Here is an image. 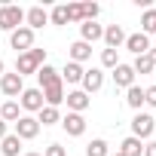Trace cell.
I'll return each mask as SVG.
<instances>
[{
	"label": "cell",
	"mask_w": 156,
	"mask_h": 156,
	"mask_svg": "<svg viewBox=\"0 0 156 156\" xmlns=\"http://www.w3.org/2000/svg\"><path fill=\"white\" fill-rule=\"evenodd\" d=\"M43 64H46V49H37V46H34V49H28V52L19 55V61H16V73L25 80L28 73H37Z\"/></svg>",
	"instance_id": "1"
},
{
	"label": "cell",
	"mask_w": 156,
	"mask_h": 156,
	"mask_svg": "<svg viewBox=\"0 0 156 156\" xmlns=\"http://www.w3.org/2000/svg\"><path fill=\"white\" fill-rule=\"evenodd\" d=\"M22 25H25V9L22 6H16V3H3V6H0V31L12 34Z\"/></svg>",
	"instance_id": "2"
},
{
	"label": "cell",
	"mask_w": 156,
	"mask_h": 156,
	"mask_svg": "<svg viewBox=\"0 0 156 156\" xmlns=\"http://www.w3.org/2000/svg\"><path fill=\"white\" fill-rule=\"evenodd\" d=\"M153 132H156V119H153L150 113H135V119H132V135H135L138 141H147Z\"/></svg>",
	"instance_id": "3"
},
{
	"label": "cell",
	"mask_w": 156,
	"mask_h": 156,
	"mask_svg": "<svg viewBox=\"0 0 156 156\" xmlns=\"http://www.w3.org/2000/svg\"><path fill=\"white\" fill-rule=\"evenodd\" d=\"M9 46H12L19 55H22V52H28V49H34V31H31V28H25V25H22V28H16V31L9 34Z\"/></svg>",
	"instance_id": "4"
},
{
	"label": "cell",
	"mask_w": 156,
	"mask_h": 156,
	"mask_svg": "<svg viewBox=\"0 0 156 156\" xmlns=\"http://www.w3.org/2000/svg\"><path fill=\"white\" fill-rule=\"evenodd\" d=\"M19 107H22V110H28V113H40V110L46 107L43 92H40V89H25V92L19 95Z\"/></svg>",
	"instance_id": "5"
},
{
	"label": "cell",
	"mask_w": 156,
	"mask_h": 156,
	"mask_svg": "<svg viewBox=\"0 0 156 156\" xmlns=\"http://www.w3.org/2000/svg\"><path fill=\"white\" fill-rule=\"evenodd\" d=\"M16 138H22V141H34L37 135H40V122H37V116H19V122H16V132H12Z\"/></svg>",
	"instance_id": "6"
},
{
	"label": "cell",
	"mask_w": 156,
	"mask_h": 156,
	"mask_svg": "<svg viewBox=\"0 0 156 156\" xmlns=\"http://www.w3.org/2000/svg\"><path fill=\"white\" fill-rule=\"evenodd\" d=\"M0 92L12 101V98H19L25 92V80H22L19 73H3V76H0Z\"/></svg>",
	"instance_id": "7"
},
{
	"label": "cell",
	"mask_w": 156,
	"mask_h": 156,
	"mask_svg": "<svg viewBox=\"0 0 156 156\" xmlns=\"http://www.w3.org/2000/svg\"><path fill=\"white\" fill-rule=\"evenodd\" d=\"M61 129H64L70 138H80V135L86 132V116H83V113H67V116H61Z\"/></svg>",
	"instance_id": "8"
},
{
	"label": "cell",
	"mask_w": 156,
	"mask_h": 156,
	"mask_svg": "<svg viewBox=\"0 0 156 156\" xmlns=\"http://www.w3.org/2000/svg\"><path fill=\"white\" fill-rule=\"evenodd\" d=\"M122 46H126L129 52H135V55H147V52H150V37L141 34V31H138V34H126V43H122Z\"/></svg>",
	"instance_id": "9"
},
{
	"label": "cell",
	"mask_w": 156,
	"mask_h": 156,
	"mask_svg": "<svg viewBox=\"0 0 156 156\" xmlns=\"http://www.w3.org/2000/svg\"><path fill=\"white\" fill-rule=\"evenodd\" d=\"M101 86H104V70H101V67H89V70L83 73V92L92 95V92H98Z\"/></svg>",
	"instance_id": "10"
},
{
	"label": "cell",
	"mask_w": 156,
	"mask_h": 156,
	"mask_svg": "<svg viewBox=\"0 0 156 156\" xmlns=\"http://www.w3.org/2000/svg\"><path fill=\"white\" fill-rule=\"evenodd\" d=\"M64 101H67V110L70 113H83L89 107V95L83 89H73V92H64Z\"/></svg>",
	"instance_id": "11"
},
{
	"label": "cell",
	"mask_w": 156,
	"mask_h": 156,
	"mask_svg": "<svg viewBox=\"0 0 156 156\" xmlns=\"http://www.w3.org/2000/svg\"><path fill=\"white\" fill-rule=\"evenodd\" d=\"M43 25H49V12H46L43 6H31V9L25 12V28L37 31V28H43Z\"/></svg>",
	"instance_id": "12"
},
{
	"label": "cell",
	"mask_w": 156,
	"mask_h": 156,
	"mask_svg": "<svg viewBox=\"0 0 156 156\" xmlns=\"http://www.w3.org/2000/svg\"><path fill=\"white\" fill-rule=\"evenodd\" d=\"M40 92H43L46 107H58V104H64V83H61V80L52 83V86H46V89H40Z\"/></svg>",
	"instance_id": "13"
},
{
	"label": "cell",
	"mask_w": 156,
	"mask_h": 156,
	"mask_svg": "<svg viewBox=\"0 0 156 156\" xmlns=\"http://www.w3.org/2000/svg\"><path fill=\"white\" fill-rule=\"evenodd\" d=\"M113 83H116V89L135 86V70H132V64H116V67H113Z\"/></svg>",
	"instance_id": "14"
},
{
	"label": "cell",
	"mask_w": 156,
	"mask_h": 156,
	"mask_svg": "<svg viewBox=\"0 0 156 156\" xmlns=\"http://www.w3.org/2000/svg\"><path fill=\"white\" fill-rule=\"evenodd\" d=\"M101 37H104V28H101L98 22H83V25H80V40H83V43L92 46V43H98Z\"/></svg>",
	"instance_id": "15"
},
{
	"label": "cell",
	"mask_w": 156,
	"mask_h": 156,
	"mask_svg": "<svg viewBox=\"0 0 156 156\" xmlns=\"http://www.w3.org/2000/svg\"><path fill=\"white\" fill-rule=\"evenodd\" d=\"M58 73H61V83H83L86 67H83V64H76V61H67Z\"/></svg>",
	"instance_id": "16"
},
{
	"label": "cell",
	"mask_w": 156,
	"mask_h": 156,
	"mask_svg": "<svg viewBox=\"0 0 156 156\" xmlns=\"http://www.w3.org/2000/svg\"><path fill=\"white\" fill-rule=\"evenodd\" d=\"M104 43H107V49H119L122 43H126V31H122V25H110V28H104V37H101Z\"/></svg>",
	"instance_id": "17"
},
{
	"label": "cell",
	"mask_w": 156,
	"mask_h": 156,
	"mask_svg": "<svg viewBox=\"0 0 156 156\" xmlns=\"http://www.w3.org/2000/svg\"><path fill=\"white\" fill-rule=\"evenodd\" d=\"M70 61H76V64H83V61H89L92 58V46L89 43H83V40H76V43H70Z\"/></svg>",
	"instance_id": "18"
},
{
	"label": "cell",
	"mask_w": 156,
	"mask_h": 156,
	"mask_svg": "<svg viewBox=\"0 0 156 156\" xmlns=\"http://www.w3.org/2000/svg\"><path fill=\"white\" fill-rule=\"evenodd\" d=\"M58 80H61V73H58L52 64H43V67L37 70V83H40L37 89H46V86H52V83H58Z\"/></svg>",
	"instance_id": "19"
},
{
	"label": "cell",
	"mask_w": 156,
	"mask_h": 156,
	"mask_svg": "<svg viewBox=\"0 0 156 156\" xmlns=\"http://www.w3.org/2000/svg\"><path fill=\"white\" fill-rule=\"evenodd\" d=\"M19 116H22L19 101H3V104H0V119H3V122H19Z\"/></svg>",
	"instance_id": "20"
},
{
	"label": "cell",
	"mask_w": 156,
	"mask_h": 156,
	"mask_svg": "<svg viewBox=\"0 0 156 156\" xmlns=\"http://www.w3.org/2000/svg\"><path fill=\"white\" fill-rule=\"evenodd\" d=\"M119 153H122V156H141V153H144V141H138L135 135H129V138L119 144Z\"/></svg>",
	"instance_id": "21"
},
{
	"label": "cell",
	"mask_w": 156,
	"mask_h": 156,
	"mask_svg": "<svg viewBox=\"0 0 156 156\" xmlns=\"http://www.w3.org/2000/svg\"><path fill=\"white\" fill-rule=\"evenodd\" d=\"M0 153H3V156H19V153H22V138L6 135L3 141H0Z\"/></svg>",
	"instance_id": "22"
},
{
	"label": "cell",
	"mask_w": 156,
	"mask_h": 156,
	"mask_svg": "<svg viewBox=\"0 0 156 156\" xmlns=\"http://www.w3.org/2000/svg\"><path fill=\"white\" fill-rule=\"evenodd\" d=\"M126 104H129L132 110H141V107H144V89H141V86H129V89H126Z\"/></svg>",
	"instance_id": "23"
},
{
	"label": "cell",
	"mask_w": 156,
	"mask_h": 156,
	"mask_svg": "<svg viewBox=\"0 0 156 156\" xmlns=\"http://www.w3.org/2000/svg\"><path fill=\"white\" fill-rule=\"evenodd\" d=\"M86 156H110V147H107V141H104V138H95V141H89V144H86Z\"/></svg>",
	"instance_id": "24"
},
{
	"label": "cell",
	"mask_w": 156,
	"mask_h": 156,
	"mask_svg": "<svg viewBox=\"0 0 156 156\" xmlns=\"http://www.w3.org/2000/svg\"><path fill=\"white\" fill-rule=\"evenodd\" d=\"M153 67H156V64H153L150 55H135V64H132L135 76H138V73H153Z\"/></svg>",
	"instance_id": "25"
},
{
	"label": "cell",
	"mask_w": 156,
	"mask_h": 156,
	"mask_svg": "<svg viewBox=\"0 0 156 156\" xmlns=\"http://www.w3.org/2000/svg\"><path fill=\"white\" fill-rule=\"evenodd\" d=\"M37 122H40V126H55V122H61L58 107H43V110H40V116H37Z\"/></svg>",
	"instance_id": "26"
},
{
	"label": "cell",
	"mask_w": 156,
	"mask_h": 156,
	"mask_svg": "<svg viewBox=\"0 0 156 156\" xmlns=\"http://www.w3.org/2000/svg\"><path fill=\"white\" fill-rule=\"evenodd\" d=\"M153 28H156V9H144V16H141V34H153Z\"/></svg>",
	"instance_id": "27"
},
{
	"label": "cell",
	"mask_w": 156,
	"mask_h": 156,
	"mask_svg": "<svg viewBox=\"0 0 156 156\" xmlns=\"http://www.w3.org/2000/svg\"><path fill=\"white\" fill-rule=\"evenodd\" d=\"M83 6V22H95L98 19V12H101V6L98 3H80Z\"/></svg>",
	"instance_id": "28"
},
{
	"label": "cell",
	"mask_w": 156,
	"mask_h": 156,
	"mask_svg": "<svg viewBox=\"0 0 156 156\" xmlns=\"http://www.w3.org/2000/svg\"><path fill=\"white\" fill-rule=\"evenodd\" d=\"M49 22L52 25H67V6H55L49 12Z\"/></svg>",
	"instance_id": "29"
},
{
	"label": "cell",
	"mask_w": 156,
	"mask_h": 156,
	"mask_svg": "<svg viewBox=\"0 0 156 156\" xmlns=\"http://www.w3.org/2000/svg\"><path fill=\"white\" fill-rule=\"evenodd\" d=\"M116 64H119V58H116V49H104V52H101V67H110V70H113Z\"/></svg>",
	"instance_id": "30"
},
{
	"label": "cell",
	"mask_w": 156,
	"mask_h": 156,
	"mask_svg": "<svg viewBox=\"0 0 156 156\" xmlns=\"http://www.w3.org/2000/svg\"><path fill=\"white\" fill-rule=\"evenodd\" d=\"M43 156H67V150H64L61 144H49V147L43 150Z\"/></svg>",
	"instance_id": "31"
},
{
	"label": "cell",
	"mask_w": 156,
	"mask_h": 156,
	"mask_svg": "<svg viewBox=\"0 0 156 156\" xmlns=\"http://www.w3.org/2000/svg\"><path fill=\"white\" fill-rule=\"evenodd\" d=\"M144 104H150V107H156V86H150V89H144Z\"/></svg>",
	"instance_id": "32"
},
{
	"label": "cell",
	"mask_w": 156,
	"mask_h": 156,
	"mask_svg": "<svg viewBox=\"0 0 156 156\" xmlns=\"http://www.w3.org/2000/svg\"><path fill=\"white\" fill-rule=\"evenodd\" d=\"M144 156H156V141H147L144 144Z\"/></svg>",
	"instance_id": "33"
},
{
	"label": "cell",
	"mask_w": 156,
	"mask_h": 156,
	"mask_svg": "<svg viewBox=\"0 0 156 156\" xmlns=\"http://www.w3.org/2000/svg\"><path fill=\"white\" fill-rule=\"evenodd\" d=\"M6 135H9V122H3V119H0V141H3Z\"/></svg>",
	"instance_id": "34"
},
{
	"label": "cell",
	"mask_w": 156,
	"mask_h": 156,
	"mask_svg": "<svg viewBox=\"0 0 156 156\" xmlns=\"http://www.w3.org/2000/svg\"><path fill=\"white\" fill-rule=\"evenodd\" d=\"M150 58H153V64H156V46H150V52H147Z\"/></svg>",
	"instance_id": "35"
},
{
	"label": "cell",
	"mask_w": 156,
	"mask_h": 156,
	"mask_svg": "<svg viewBox=\"0 0 156 156\" xmlns=\"http://www.w3.org/2000/svg\"><path fill=\"white\" fill-rule=\"evenodd\" d=\"M0 76H3V58H0Z\"/></svg>",
	"instance_id": "36"
},
{
	"label": "cell",
	"mask_w": 156,
	"mask_h": 156,
	"mask_svg": "<svg viewBox=\"0 0 156 156\" xmlns=\"http://www.w3.org/2000/svg\"><path fill=\"white\" fill-rule=\"evenodd\" d=\"M25 156H43V153H25Z\"/></svg>",
	"instance_id": "37"
},
{
	"label": "cell",
	"mask_w": 156,
	"mask_h": 156,
	"mask_svg": "<svg viewBox=\"0 0 156 156\" xmlns=\"http://www.w3.org/2000/svg\"><path fill=\"white\" fill-rule=\"evenodd\" d=\"M153 80H156V67H153ZM153 86H156V83H153Z\"/></svg>",
	"instance_id": "38"
},
{
	"label": "cell",
	"mask_w": 156,
	"mask_h": 156,
	"mask_svg": "<svg viewBox=\"0 0 156 156\" xmlns=\"http://www.w3.org/2000/svg\"><path fill=\"white\" fill-rule=\"evenodd\" d=\"M110 156H122V153H119V150H116V153H110Z\"/></svg>",
	"instance_id": "39"
},
{
	"label": "cell",
	"mask_w": 156,
	"mask_h": 156,
	"mask_svg": "<svg viewBox=\"0 0 156 156\" xmlns=\"http://www.w3.org/2000/svg\"><path fill=\"white\" fill-rule=\"evenodd\" d=\"M153 34H156V28H153Z\"/></svg>",
	"instance_id": "40"
}]
</instances>
